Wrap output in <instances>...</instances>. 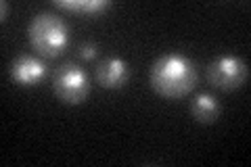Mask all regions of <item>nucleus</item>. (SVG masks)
<instances>
[{
  "label": "nucleus",
  "mask_w": 251,
  "mask_h": 167,
  "mask_svg": "<svg viewBox=\"0 0 251 167\" xmlns=\"http://www.w3.org/2000/svg\"><path fill=\"white\" fill-rule=\"evenodd\" d=\"M6 13H9V2H6V0H2V15H0V19H6Z\"/></svg>",
  "instance_id": "obj_10"
},
{
  "label": "nucleus",
  "mask_w": 251,
  "mask_h": 167,
  "mask_svg": "<svg viewBox=\"0 0 251 167\" xmlns=\"http://www.w3.org/2000/svg\"><path fill=\"white\" fill-rule=\"evenodd\" d=\"M54 4L63 11L77 13V15H84V17H97V15H100L111 6L109 0H57Z\"/></svg>",
  "instance_id": "obj_8"
},
{
  "label": "nucleus",
  "mask_w": 251,
  "mask_h": 167,
  "mask_svg": "<svg viewBox=\"0 0 251 167\" xmlns=\"http://www.w3.org/2000/svg\"><path fill=\"white\" fill-rule=\"evenodd\" d=\"M151 86L163 98H182L197 86V67L182 52H166L151 67Z\"/></svg>",
  "instance_id": "obj_1"
},
{
  "label": "nucleus",
  "mask_w": 251,
  "mask_h": 167,
  "mask_svg": "<svg viewBox=\"0 0 251 167\" xmlns=\"http://www.w3.org/2000/svg\"><path fill=\"white\" fill-rule=\"evenodd\" d=\"M191 115L197 119L199 123H214L220 115V102L214 94L199 92L197 96L191 100Z\"/></svg>",
  "instance_id": "obj_7"
},
{
  "label": "nucleus",
  "mask_w": 251,
  "mask_h": 167,
  "mask_svg": "<svg viewBox=\"0 0 251 167\" xmlns=\"http://www.w3.org/2000/svg\"><path fill=\"white\" fill-rule=\"evenodd\" d=\"M77 57H80L82 61H92L94 57H97V44L94 42H84L77 46Z\"/></svg>",
  "instance_id": "obj_9"
},
{
  "label": "nucleus",
  "mask_w": 251,
  "mask_h": 167,
  "mask_svg": "<svg viewBox=\"0 0 251 167\" xmlns=\"http://www.w3.org/2000/svg\"><path fill=\"white\" fill-rule=\"evenodd\" d=\"M52 90L65 105H80L90 92L88 73L74 63H65L52 75Z\"/></svg>",
  "instance_id": "obj_3"
},
{
  "label": "nucleus",
  "mask_w": 251,
  "mask_h": 167,
  "mask_svg": "<svg viewBox=\"0 0 251 167\" xmlns=\"http://www.w3.org/2000/svg\"><path fill=\"white\" fill-rule=\"evenodd\" d=\"M29 44L38 54L46 59H54L65 52L69 46V27L59 15L42 11L36 13L27 25Z\"/></svg>",
  "instance_id": "obj_2"
},
{
  "label": "nucleus",
  "mask_w": 251,
  "mask_h": 167,
  "mask_svg": "<svg viewBox=\"0 0 251 167\" xmlns=\"http://www.w3.org/2000/svg\"><path fill=\"white\" fill-rule=\"evenodd\" d=\"M11 77L19 86H36L40 79L46 77V63L31 54H21L13 61Z\"/></svg>",
  "instance_id": "obj_6"
},
{
  "label": "nucleus",
  "mask_w": 251,
  "mask_h": 167,
  "mask_svg": "<svg viewBox=\"0 0 251 167\" xmlns=\"http://www.w3.org/2000/svg\"><path fill=\"white\" fill-rule=\"evenodd\" d=\"M249 77L247 63L237 54H220L207 65V79L218 90H234Z\"/></svg>",
  "instance_id": "obj_4"
},
{
  "label": "nucleus",
  "mask_w": 251,
  "mask_h": 167,
  "mask_svg": "<svg viewBox=\"0 0 251 167\" xmlns=\"http://www.w3.org/2000/svg\"><path fill=\"white\" fill-rule=\"evenodd\" d=\"M130 65L122 57H107L97 67V82L107 90H115L128 82Z\"/></svg>",
  "instance_id": "obj_5"
}]
</instances>
